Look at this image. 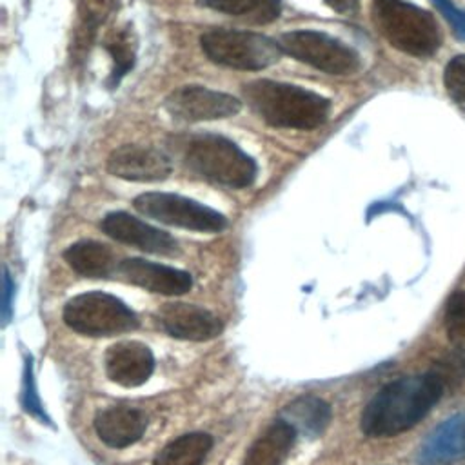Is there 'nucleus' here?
I'll return each mask as SVG.
<instances>
[{
  "label": "nucleus",
  "instance_id": "nucleus-1",
  "mask_svg": "<svg viewBox=\"0 0 465 465\" xmlns=\"http://www.w3.org/2000/svg\"><path fill=\"white\" fill-rule=\"evenodd\" d=\"M445 392L434 371L383 385L365 405L360 427L371 438H392L418 425Z\"/></svg>",
  "mask_w": 465,
  "mask_h": 465
},
{
  "label": "nucleus",
  "instance_id": "nucleus-2",
  "mask_svg": "<svg viewBox=\"0 0 465 465\" xmlns=\"http://www.w3.org/2000/svg\"><path fill=\"white\" fill-rule=\"evenodd\" d=\"M243 96L263 122L283 129L320 127L331 111V102L322 94L274 80L247 84Z\"/></svg>",
  "mask_w": 465,
  "mask_h": 465
},
{
  "label": "nucleus",
  "instance_id": "nucleus-3",
  "mask_svg": "<svg viewBox=\"0 0 465 465\" xmlns=\"http://www.w3.org/2000/svg\"><path fill=\"white\" fill-rule=\"evenodd\" d=\"M189 171L220 185L242 189L254 182L256 163L234 142L218 134H191L178 140Z\"/></svg>",
  "mask_w": 465,
  "mask_h": 465
},
{
  "label": "nucleus",
  "instance_id": "nucleus-4",
  "mask_svg": "<svg viewBox=\"0 0 465 465\" xmlns=\"http://www.w3.org/2000/svg\"><path fill=\"white\" fill-rule=\"evenodd\" d=\"M374 22L392 47L412 56H430L441 44L434 16L403 0H374Z\"/></svg>",
  "mask_w": 465,
  "mask_h": 465
},
{
  "label": "nucleus",
  "instance_id": "nucleus-5",
  "mask_svg": "<svg viewBox=\"0 0 465 465\" xmlns=\"http://www.w3.org/2000/svg\"><path fill=\"white\" fill-rule=\"evenodd\" d=\"M200 47L213 64L238 71L271 67L283 53L276 40L262 33L236 29H211L200 36Z\"/></svg>",
  "mask_w": 465,
  "mask_h": 465
},
{
  "label": "nucleus",
  "instance_id": "nucleus-6",
  "mask_svg": "<svg viewBox=\"0 0 465 465\" xmlns=\"http://www.w3.org/2000/svg\"><path fill=\"white\" fill-rule=\"evenodd\" d=\"M64 322L84 336H113L138 327L136 314L120 298L100 291L71 298L64 307Z\"/></svg>",
  "mask_w": 465,
  "mask_h": 465
},
{
  "label": "nucleus",
  "instance_id": "nucleus-7",
  "mask_svg": "<svg viewBox=\"0 0 465 465\" xmlns=\"http://www.w3.org/2000/svg\"><path fill=\"white\" fill-rule=\"evenodd\" d=\"M283 53L327 74L347 76L360 69L358 53L341 40L312 29L283 33L278 40Z\"/></svg>",
  "mask_w": 465,
  "mask_h": 465
},
{
  "label": "nucleus",
  "instance_id": "nucleus-8",
  "mask_svg": "<svg viewBox=\"0 0 465 465\" xmlns=\"http://www.w3.org/2000/svg\"><path fill=\"white\" fill-rule=\"evenodd\" d=\"M133 205L147 218L189 231L218 232L227 225L225 216L218 211L180 194L143 193L133 200Z\"/></svg>",
  "mask_w": 465,
  "mask_h": 465
},
{
  "label": "nucleus",
  "instance_id": "nucleus-9",
  "mask_svg": "<svg viewBox=\"0 0 465 465\" xmlns=\"http://www.w3.org/2000/svg\"><path fill=\"white\" fill-rule=\"evenodd\" d=\"M163 107L182 122H209L238 114L242 102L232 94L203 85H182L165 98Z\"/></svg>",
  "mask_w": 465,
  "mask_h": 465
},
{
  "label": "nucleus",
  "instance_id": "nucleus-10",
  "mask_svg": "<svg viewBox=\"0 0 465 465\" xmlns=\"http://www.w3.org/2000/svg\"><path fill=\"white\" fill-rule=\"evenodd\" d=\"M107 171L129 182H162L171 171V156L149 145L125 143L107 156Z\"/></svg>",
  "mask_w": 465,
  "mask_h": 465
},
{
  "label": "nucleus",
  "instance_id": "nucleus-11",
  "mask_svg": "<svg viewBox=\"0 0 465 465\" xmlns=\"http://www.w3.org/2000/svg\"><path fill=\"white\" fill-rule=\"evenodd\" d=\"M100 227L113 240L136 247L143 252L163 254V256H173L178 252V243L169 232L160 231L124 211H114L105 214Z\"/></svg>",
  "mask_w": 465,
  "mask_h": 465
},
{
  "label": "nucleus",
  "instance_id": "nucleus-12",
  "mask_svg": "<svg viewBox=\"0 0 465 465\" xmlns=\"http://www.w3.org/2000/svg\"><path fill=\"white\" fill-rule=\"evenodd\" d=\"M116 272L122 280L156 294L176 296L193 287V278L189 272L142 258H127L120 262Z\"/></svg>",
  "mask_w": 465,
  "mask_h": 465
},
{
  "label": "nucleus",
  "instance_id": "nucleus-13",
  "mask_svg": "<svg viewBox=\"0 0 465 465\" xmlns=\"http://www.w3.org/2000/svg\"><path fill=\"white\" fill-rule=\"evenodd\" d=\"M158 320L169 336L189 341L213 340L223 329L216 314L191 303H165L158 312Z\"/></svg>",
  "mask_w": 465,
  "mask_h": 465
},
{
  "label": "nucleus",
  "instance_id": "nucleus-14",
  "mask_svg": "<svg viewBox=\"0 0 465 465\" xmlns=\"http://www.w3.org/2000/svg\"><path fill=\"white\" fill-rule=\"evenodd\" d=\"M153 369L154 356L142 341H118L105 352V372L111 381L122 387H138L145 383L153 374Z\"/></svg>",
  "mask_w": 465,
  "mask_h": 465
},
{
  "label": "nucleus",
  "instance_id": "nucleus-15",
  "mask_svg": "<svg viewBox=\"0 0 465 465\" xmlns=\"http://www.w3.org/2000/svg\"><path fill=\"white\" fill-rule=\"evenodd\" d=\"M147 427V416L134 407L114 405L94 418V430L98 438L113 447L124 449L138 441Z\"/></svg>",
  "mask_w": 465,
  "mask_h": 465
},
{
  "label": "nucleus",
  "instance_id": "nucleus-16",
  "mask_svg": "<svg viewBox=\"0 0 465 465\" xmlns=\"http://www.w3.org/2000/svg\"><path fill=\"white\" fill-rule=\"evenodd\" d=\"M465 454V414H454L440 423L418 450L420 465H440Z\"/></svg>",
  "mask_w": 465,
  "mask_h": 465
},
{
  "label": "nucleus",
  "instance_id": "nucleus-17",
  "mask_svg": "<svg viewBox=\"0 0 465 465\" xmlns=\"http://www.w3.org/2000/svg\"><path fill=\"white\" fill-rule=\"evenodd\" d=\"M118 9V0H78L76 25L71 42V60L82 62L94 44L100 27Z\"/></svg>",
  "mask_w": 465,
  "mask_h": 465
},
{
  "label": "nucleus",
  "instance_id": "nucleus-18",
  "mask_svg": "<svg viewBox=\"0 0 465 465\" xmlns=\"http://www.w3.org/2000/svg\"><path fill=\"white\" fill-rule=\"evenodd\" d=\"M296 436V429L283 418H278L249 447L243 465H282L289 456Z\"/></svg>",
  "mask_w": 465,
  "mask_h": 465
},
{
  "label": "nucleus",
  "instance_id": "nucleus-19",
  "mask_svg": "<svg viewBox=\"0 0 465 465\" xmlns=\"http://www.w3.org/2000/svg\"><path fill=\"white\" fill-rule=\"evenodd\" d=\"M64 260L73 271L87 278H104L116 269L113 251L94 240H82L69 245L64 252Z\"/></svg>",
  "mask_w": 465,
  "mask_h": 465
},
{
  "label": "nucleus",
  "instance_id": "nucleus-20",
  "mask_svg": "<svg viewBox=\"0 0 465 465\" xmlns=\"http://www.w3.org/2000/svg\"><path fill=\"white\" fill-rule=\"evenodd\" d=\"M282 418L289 421L298 434L316 438L331 421V407L316 396H300L283 407Z\"/></svg>",
  "mask_w": 465,
  "mask_h": 465
},
{
  "label": "nucleus",
  "instance_id": "nucleus-21",
  "mask_svg": "<svg viewBox=\"0 0 465 465\" xmlns=\"http://www.w3.org/2000/svg\"><path fill=\"white\" fill-rule=\"evenodd\" d=\"M213 447V438L205 432H189L167 443L154 458L153 465H202Z\"/></svg>",
  "mask_w": 465,
  "mask_h": 465
},
{
  "label": "nucleus",
  "instance_id": "nucleus-22",
  "mask_svg": "<svg viewBox=\"0 0 465 465\" xmlns=\"http://www.w3.org/2000/svg\"><path fill=\"white\" fill-rule=\"evenodd\" d=\"M213 11L252 24L274 22L282 13V0H196Z\"/></svg>",
  "mask_w": 465,
  "mask_h": 465
},
{
  "label": "nucleus",
  "instance_id": "nucleus-23",
  "mask_svg": "<svg viewBox=\"0 0 465 465\" xmlns=\"http://www.w3.org/2000/svg\"><path fill=\"white\" fill-rule=\"evenodd\" d=\"M104 47L107 49L114 64L113 80L118 82L120 76H124L133 67L136 56V36L131 25L109 29L104 36Z\"/></svg>",
  "mask_w": 465,
  "mask_h": 465
},
{
  "label": "nucleus",
  "instance_id": "nucleus-24",
  "mask_svg": "<svg viewBox=\"0 0 465 465\" xmlns=\"http://www.w3.org/2000/svg\"><path fill=\"white\" fill-rule=\"evenodd\" d=\"M445 331L454 349L465 351V289L449 296L445 305Z\"/></svg>",
  "mask_w": 465,
  "mask_h": 465
},
{
  "label": "nucleus",
  "instance_id": "nucleus-25",
  "mask_svg": "<svg viewBox=\"0 0 465 465\" xmlns=\"http://www.w3.org/2000/svg\"><path fill=\"white\" fill-rule=\"evenodd\" d=\"M443 381L445 391H452L465 381V351L454 349L432 369Z\"/></svg>",
  "mask_w": 465,
  "mask_h": 465
},
{
  "label": "nucleus",
  "instance_id": "nucleus-26",
  "mask_svg": "<svg viewBox=\"0 0 465 465\" xmlns=\"http://www.w3.org/2000/svg\"><path fill=\"white\" fill-rule=\"evenodd\" d=\"M443 84L452 102L465 109V54H458L447 64Z\"/></svg>",
  "mask_w": 465,
  "mask_h": 465
},
{
  "label": "nucleus",
  "instance_id": "nucleus-27",
  "mask_svg": "<svg viewBox=\"0 0 465 465\" xmlns=\"http://www.w3.org/2000/svg\"><path fill=\"white\" fill-rule=\"evenodd\" d=\"M22 401L27 412L38 416V418H45L38 394L35 391V380H33V365L31 360L25 361V369H24V389H22Z\"/></svg>",
  "mask_w": 465,
  "mask_h": 465
},
{
  "label": "nucleus",
  "instance_id": "nucleus-28",
  "mask_svg": "<svg viewBox=\"0 0 465 465\" xmlns=\"http://www.w3.org/2000/svg\"><path fill=\"white\" fill-rule=\"evenodd\" d=\"M434 4L438 5V9L445 15V18L449 20V24L452 25L454 33L460 38H465V11L458 9L450 0H434Z\"/></svg>",
  "mask_w": 465,
  "mask_h": 465
},
{
  "label": "nucleus",
  "instance_id": "nucleus-29",
  "mask_svg": "<svg viewBox=\"0 0 465 465\" xmlns=\"http://www.w3.org/2000/svg\"><path fill=\"white\" fill-rule=\"evenodd\" d=\"M332 11L340 13V15H352L358 5H360V0H323Z\"/></svg>",
  "mask_w": 465,
  "mask_h": 465
},
{
  "label": "nucleus",
  "instance_id": "nucleus-30",
  "mask_svg": "<svg viewBox=\"0 0 465 465\" xmlns=\"http://www.w3.org/2000/svg\"><path fill=\"white\" fill-rule=\"evenodd\" d=\"M11 291H13V285H11L9 274L5 271L4 272V303H2V318H4V322H7L9 316H11Z\"/></svg>",
  "mask_w": 465,
  "mask_h": 465
}]
</instances>
